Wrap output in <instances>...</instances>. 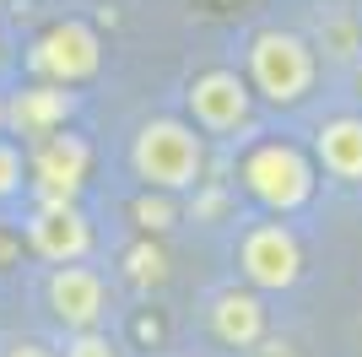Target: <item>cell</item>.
Masks as SVG:
<instances>
[{
  "instance_id": "cell-19",
  "label": "cell",
  "mask_w": 362,
  "mask_h": 357,
  "mask_svg": "<svg viewBox=\"0 0 362 357\" xmlns=\"http://www.w3.org/2000/svg\"><path fill=\"white\" fill-rule=\"evenodd\" d=\"M357 103H362V71H357Z\"/></svg>"
},
{
  "instance_id": "cell-15",
  "label": "cell",
  "mask_w": 362,
  "mask_h": 357,
  "mask_svg": "<svg viewBox=\"0 0 362 357\" xmlns=\"http://www.w3.org/2000/svg\"><path fill=\"white\" fill-rule=\"evenodd\" d=\"M65 357H119V346L108 341L103 330H71V341H65Z\"/></svg>"
},
{
  "instance_id": "cell-18",
  "label": "cell",
  "mask_w": 362,
  "mask_h": 357,
  "mask_svg": "<svg viewBox=\"0 0 362 357\" xmlns=\"http://www.w3.org/2000/svg\"><path fill=\"white\" fill-rule=\"evenodd\" d=\"M6 357H54V352H49L44 341H11V346H6Z\"/></svg>"
},
{
  "instance_id": "cell-7",
  "label": "cell",
  "mask_w": 362,
  "mask_h": 357,
  "mask_svg": "<svg viewBox=\"0 0 362 357\" xmlns=\"http://www.w3.org/2000/svg\"><path fill=\"white\" fill-rule=\"evenodd\" d=\"M49 314L65 330H98L108 319V282L92 266H54L49 276Z\"/></svg>"
},
{
  "instance_id": "cell-16",
  "label": "cell",
  "mask_w": 362,
  "mask_h": 357,
  "mask_svg": "<svg viewBox=\"0 0 362 357\" xmlns=\"http://www.w3.org/2000/svg\"><path fill=\"white\" fill-rule=\"evenodd\" d=\"M22 190V152L11 141H0V200H11Z\"/></svg>"
},
{
  "instance_id": "cell-17",
  "label": "cell",
  "mask_w": 362,
  "mask_h": 357,
  "mask_svg": "<svg viewBox=\"0 0 362 357\" xmlns=\"http://www.w3.org/2000/svg\"><path fill=\"white\" fill-rule=\"evenodd\" d=\"M325 44H335L330 55H341V60H346V55H357V28H351V22H335Z\"/></svg>"
},
{
  "instance_id": "cell-14",
  "label": "cell",
  "mask_w": 362,
  "mask_h": 357,
  "mask_svg": "<svg viewBox=\"0 0 362 357\" xmlns=\"http://www.w3.org/2000/svg\"><path fill=\"white\" fill-rule=\"evenodd\" d=\"M130 217H136L141 227H146V233H168V227L179 222V206H173V200H168L163 190H146L136 200V206H130Z\"/></svg>"
},
{
  "instance_id": "cell-11",
  "label": "cell",
  "mask_w": 362,
  "mask_h": 357,
  "mask_svg": "<svg viewBox=\"0 0 362 357\" xmlns=\"http://www.w3.org/2000/svg\"><path fill=\"white\" fill-rule=\"evenodd\" d=\"M211 336L222 346H238V352L259 346V341H265V303H259L255 293H238V287L216 293V303H211Z\"/></svg>"
},
{
  "instance_id": "cell-3",
  "label": "cell",
  "mask_w": 362,
  "mask_h": 357,
  "mask_svg": "<svg viewBox=\"0 0 362 357\" xmlns=\"http://www.w3.org/2000/svg\"><path fill=\"white\" fill-rule=\"evenodd\" d=\"M238 178L259 206L281 211V217H287V211H303L314 200V163H308L292 141H265V147H255L243 157Z\"/></svg>"
},
{
  "instance_id": "cell-4",
  "label": "cell",
  "mask_w": 362,
  "mask_h": 357,
  "mask_svg": "<svg viewBox=\"0 0 362 357\" xmlns=\"http://www.w3.org/2000/svg\"><path fill=\"white\" fill-rule=\"evenodd\" d=\"M87 168H92V147L81 135H44L38 147H33V190H38V206H76V195L87 184Z\"/></svg>"
},
{
  "instance_id": "cell-9",
  "label": "cell",
  "mask_w": 362,
  "mask_h": 357,
  "mask_svg": "<svg viewBox=\"0 0 362 357\" xmlns=\"http://www.w3.org/2000/svg\"><path fill=\"white\" fill-rule=\"evenodd\" d=\"M28 244L49 266H76L92 254V227L76 206H38L28 217Z\"/></svg>"
},
{
  "instance_id": "cell-20",
  "label": "cell",
  "mask_w": 362,
  "mask_h": 357,
  "mask_svg": "<svg viewBox=\"0 0 362 357\" xmlns=\"http://www.w3.org/2000/svg\"><path fill=\"white\" fill-rule=\"evenodd\" d=\"M0 125H6V103H0Z\"/></svg>"
},
{
  "instance_id": "cell-5",
  "label": "cell",
  "mask_w": 362,
  "mask_h": 357,
  "mask_svg": "<svg viewBox=\"0 0 362 357\" xmlns=\"http://www.w3.org/2000/svg\"><path fill=\"white\" fill-rule=\"evenodd\" d=\"M28 65L44 76V81H54V87H76V81L98 76L103 44H98V33H92L87 22H54V28L33 44Z\"/></svg>"
},
{
  "instance_id": "cell-12",
  "label": "cell",
  "mask_w": 362,
  "mask_h": 357,
  "mask_svg": "<svg viewBox=\"0 0 362 357\" xmlns=\"http://www.w3.org/2000/svg\"><path fill=\"white\" fill-rule=\"evenodd\" d=\"M314 152H319V163H325L330 178H341V184H362V119L357 114L319 125Z\"/></svg>"
},
{
  "instance_id": "cell-8",
  "label": "cell",
  "mask_w": 362,
  "mask_h": 357,
  "mask_svg": "<svg viewBox=\"0 0 362 357\" xmlns=\"http://www.w3.org/2000/svg\"><path fill=\"white\" fill-rule=\"evenodd\" d=\"M189 114H195L200 130L227 135L249 125V81L238 71H206L189 81Z\"/></svg>"
},
{
  "instance_id": "cell-1",
  "label": "cell",
  "mask_w": 362,
  "mask_h": 357,
  "mask_svg": "<svg viewBox=\"0 0 362 357\" xmlns=\"http://www.w3.org/2000/svg\"><path fill=\"white\" fill-rule=\"evenodd\" d=\"M130 168L146 190L179 195L189 184H200L206 147H200L195 125H184V119H146L136 130V147H130Z\"/></svg>"
},
{
  "instance_id": "cell-10",
  "label": "cell",
  "mask_w": 362,
  "mask_h": 357,
  "mask_svg": "<svg viewBox=\"0 0 362 357\" xmlns=\"http://www.w3.org/2000/svg\"><path fill=\"white\" fill-rule=\"evenodd\" d=\"M76 98L54 81H38V87L16 92L11 103H6V125H16V135H33V141H44V135L65 130V119H71Z\"/></svg>"
},
{
  "instance_id": "cell-2",
  "label": "cell",
  "mask_w": 362,
  "mask_h": 357,
  "mask_svg": "<svg viewBox=\"0 0 362 357\" xmlns=\"http://www.w3.org/2000/svg\"><path fill=\"white\" fill-rule=\"evenodd\" d=\"M249 81L276 108L303 103L308 87H314V49L303 44L298 33H281V28L255 33L249 38Z\"/></svg>"
},
{
  "instance_id": "cell-13",
  "label": "cell",
  "mask_w": 362,
  "mask_h": 357,
  "mask_svg": "<svg viewBox=\"0 0 362 357\" xmlns=\"http://www.w3.org/2000/svg\"><path fill=\"white\" fill-rule=\"evenodd\" d=\"M124 276H130L141 293L163 287V282H168V254H163V244H151V238L130 244V249H124Z\"/></svg>"
},
{
  "instance_id": "cell-6",
  "label": "cell",
  "mask_w": 362,
  "mask_h": 357,
  "mask_svg": "<svg viewBox=\"0 0 362 357\" xmlns=\"http://www.w3.org/2000/svg\"><path fill=\"white\" fill-rule=\"evenodd\" d=\"M238 271L255 287H265V293H287L303 276V249H298V238H292V227L287 222L249 227L243 244H238Z\"/></svg>"
}]
</instances>
